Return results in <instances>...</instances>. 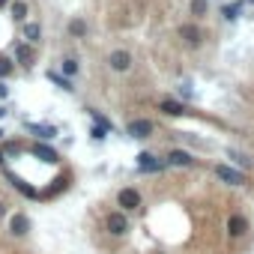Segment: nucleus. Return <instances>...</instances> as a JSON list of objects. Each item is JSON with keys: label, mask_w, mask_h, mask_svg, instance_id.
I'll return each instance as SVG.
<instances>
[{"label": "nucleus", "mask_w": 254, "mask_h": 254, "mask_svg": "<svg viewBox=\"0 0 254 254\" xmlns=\"http://www.w3.org/2000/svg\"><path fill=\"white\" fill-rule=\"evenodd\" d=\"M191 162H194V159H191L186 150H174V153L168 156V165H174V168H189Z\"/></svg>", "instance_id": "obj_12"}, {"label": "nucleus", "mask_w": 254, "mask_h": 254, "mask_svg": "<svg viewBox=\"0 0 254 254\" xmlns=\"http://www.w3.org/2000/svg\"><path fill=\"white\" fill-rule=\"evenodd\" d=\"M33 156L42 159V162H57V153H54L51 147H45V144H36V147H33Z\"/></svg>", "instance_id": "obj_15"}, {"label": "nucleus", "mask_w": 254, "mask_h": 254, "mask_svg": "<svg viewBox=\"0 0 254 254\" xmlns=\"http://www.w3.org/2000/svg\"><path fill=\"white\" fill-rule=\"evenodd\" d=\"M215 177L221 183H230V186H245V174L236 171V168H230V165H218L215 168Z\"/></svg>", "instance_id": "obj_5"}, {"label": "nucleus", "mask_w": 254, "mask_h": 254, "mask_svg": "<svg viewBox=\"0 0 254 254\" xmlns=\"http://www.w3.org/2000/svg\"><path fill=\"white\" fill-rule=\"evenodd\" d=\"M117 206L123 209V212H132V209H138L141 206V191L138 189H120V194H117Z\"/></svg>", "instance_id": "obj_1"}, {"label": "nucleus", "mask_w": 254, "mask_h": 254, "mask_svg": "<svg viewBox=\"0 0 254 254\" xmlns=\"http://www.w3.org/2000/svg\"><path fill=\"white\" fill-rule=\"evenodd\" d=\"M9 230H12L15 236H24V233L30 230V218H27L24 212H15V215L9 218Z\"/></svg>", "instance_id": "obj_10"}, {"label": "nucleus", "mask_w": 254, "mask_h": 254, "mask_svg": "<svg viewBox=\"0 0 254 254\" xmlns=\"http://www.w3.org/2000/svg\"><path fill=\"white\" fill-rule=\"evenodd\" d=\"M126 135L144 141V138H150V135H153V123H150V120H144V117H138V120H132L129 126H126Z\"/></svg>", "instance_id": "obj_2"}, {"label": "nucleus", "mask_w": 254, "mask_h": 254, "mask_svg": "<svg viewBox=\"0 0 254 254\" xmlns=\"http://www.w3.org/2000/svg\"><path fill=\"white\" fill-rule=\"evenodd\" d=\"M108 230H111L114 236H126V233H129V218H126L123 209H117V212L108 215Z\"/></svg>", "instance_id": "obj_6"}, {"label": "nucleus", "mask_w": 254, "mask_h": 254, "mask_svg": "<svg viewBox=\"0 0 254 254\" xmlns=\"http://www.w3.org/2000/svg\"><path fill=\"white\" fill-rule=\"evenodd\" d=\"M24 39H27L30 45H36V42L42 39V27H39L36 21H30V24H24Z\"/></svg>", "instance_id": "obj_14"}, {"label": "nucleus", "mask_w": 254, "mask_h": 254, "mask_svg": "<svg viewBox=\"0 0 254 254\" xmlns=\"http://www.w3.org/2000/svg\"><path fill=\"white\" fill-rule=\"evenodd\" d=\"M159 111H165L168 117H183V114H189V108H186L183 102H177V99H162V102H159Z\"/></svg>", "instance_id": "obj_9"}, {"label": "nucleus", "mask_w": 254, "mask_h": 254, "mask_svg": "<svg viewBox=\"0 0 254 254\" xmlns=\"http://www.w3.org/2000/svg\"><path fill=\"white\" fill-rule=\"evenodd\" d=\"M0 165H3V156H0Z\"/></svg>", "instance_id": "obj_28"}, {"label": "nucleus", "mask_w": 254, "mask_h": 254, "mask_svg": "<svg viewBox=\"0 0 254 254\" xmlns=\"http://www.w3.org/2000/svg\"><path fill=\"white\" fill-rule=\"evenodd\" d=\"M12 69H15V63H12L9 57H0V81L9 78V75H12Z\"/></svg>", "instance_id": "obj_21"}, {"label": "nucleus", "mask_w": 254, "mask_h": 254, "mask_svg": "<svg viewBox=\"0 0 254 254\" xmlns=\"http://www.w3.org/2000/svg\"><path fill=\"white\" fill-rule=\"evenodd\" d=\"M6 3H9V0H0V6H6Z\"/></svg>", "instance_id": "obj_27"}, {"label": "nucleus", "mask_w": 254, "mask_h": 254, "mask_svg": "<svg viewBox=\"0 0 254 254\" xmlns=\"http://www.w3.org/2000/svg\"><path fill=\"white\" fill-rule=\"evenodd\" d=\"M108 66H111L114 72H129V69H132V54L123 51V48H120V51H111V54H108Z\"/></svg>", "instance_id": "obj_4"}, {"label": "nucleus", "mask_w": 254, "mask_h": 254, "mask_svg": "<svg viewBox=\"0 0 254 254\" xmlns=\"http://www.w3.org/2000/svg\"><path fill=\"white\" fill-rule=\"evenodd\" d=\"M108 135H111V132L105 129V126H93V129H90V138H93V141H105Z\"/></svg>", "instance_id": "obj_24"}, {"label": "nucleus", "mask_w": 254, "mask_h": 254, "mask_svg": "<svg viewBox=\"0 0 254 254\" xmlns=\"http://www.w3.org/2000/svg\"><path fill=\"white\" fill-rule=\"evenodd\" d=\"M87 114H90V117H93V120H96L99 126H105V129H108V132H114V123H111L108 117H102V114H99L96 108H87Z\"/></svg>", "instance_id": "obj_19"}, {"label": "nucleus", "mask_w": 254, "mask_h": 254, "mask_svg": "<svg viewBox=\"0 0 254 254\" xmlns=\"http://www.w3.org/2000/svg\"><path fill=\"white\" fill-rule=\"evenodd\" d=\"M69 33L78 36V39L87 36V21H84V18H72V21H69Z\"/></svg>", "instance_id": "obj_16"}, {"label": "nucleus", "mask_w": 254, "mask_h": 254, "mask_svg": "<svg viewBox=\"0 0 254 254\" xmlns=\"http://www.w3.org/2000/svg\"><path fill=\"white\" fill-rule=\"evenodd\" d=\"M48 81H54V84H57V87H63L66 93H72V90H75V84H72V81H69L66 75H57V72H48Z\"/></svg>", "instance_id": "obj_17"}, {"label": "nucleus", "mask_w": 254, "mask_h": 254, "mask_svg": "<svg viewBox=\"0 0 254 254\" xmlns=\"http://www.w3.org/2000/svg\"><path fill=\"white\" fill-rule=\"evenodd\" d=\"M27 129H30V132H36V138H42V141H51V138L57 135V129H54V126H39V123H27Z\"/></svg>", "instance_id": "obj_13"}, {"label": "nucleus", "mask_w": 254, "mask_h": 254, "mask_svg": "<svg viewBox=\"0 0 254 254\" xmlns=\"http://www.w3.org/2000/svg\"><path fill=\"white\" fill-rule=\"evenodd\" d=\"M60 69H63V75H66V78H72V75H78V60L66 57V60L60 63Z\"/></svg>", "instance_id": "obj_20"}, {"label": "nucleus", "mask_w": 254, "mask_h": 254, "mask_svg": "<svg viewBox=\"0 0 254 254\" xmlns=\"http://www.w3.org/2000/svg\"><path fill=\"white\" fill-rule=\"evenodd\" d=\"M180 36L186 39V45H191V48H197L200 45V39H203V33H200V27L197 24H183L180 27Z\"/></svg>", "instance_id": "obj_7"}, {"label": "nucleus", "mask_w": 254, "mask_h": 254, "mask_svg": "<svg viewBox=\"0 0 254 254\" xmlns=\"http://www.w3.org/2000/svg\"><path fill=\"white\" fill-rule=\"evenodd\" d=\"M12 18L15 21H24L27 18V3H21V0H18V3H12Z\"/></svg>", "instance_id": "obj_23"}, {"label": "nucleus", "mask_w": 254, "mask_h": 254, "mask_svg": "<svg viewBox=\"0 0 254 254\" xmlns=\"http://www.w3.org/2000/svg\"><path fill=\"white\" fill-rule=\"evenodd\" d=\"M206 9H209V6H206V0H191V15H194V18H203Z\"/></svg>", "instance_id": "obj_22"}, {"label": "nucleus", "mask_w": 254, "mask_h": 254, "mask_svg": "<svg viewBox=\"0 0 254 254\" xmlns=\"http://www.w3.org/2000/svg\"><path fill=\"white\" fill-rule=\"evenodd\" d=\"M135 162H138V168H141L144 174H159V171H165V165H168V162L156 159L153 153H138V156H135Z\"/></svg>", "instance_id": "obj_3"}, {"label": "nucleus", "mask_w": 254, "mask_h": 254, "mask_svg": "<svg viewBox=\"0 0 254 254\" xmlns=\"http://www.w3.org/2000/svg\"><path fill=\"white\" fill-rule=\"evenodd\" d=\"M0 99H9V87L3 81H0Z\"/></svg>", "instance_id": "obj_26"}, {"label": "nucleus", "mask_w": 254, "mask_h": 254, "mask_svg": "<svg viewBox=\"0 0 254 254\" xmlns=\"http://www.w3.org/2000/svg\"><path fill=\"white\" fill-rule=\"evenodd\" d=\"M239 12H242V3H227V6L221 9V15H224L227 21H236V18H239Z\"/></svg>", "instance_id": "obj_18"}, {"label": "nucleus", "mask_w": 254, "mask_h": 254, "mask_svg": "<svg viewBox=\"0 0 254 254\" xmlns=\"http://www.w3.org/2000/svg\"><path fill=\"white\" fill-rule=\"evenodd\" d=\"M15 60H18L21 66H33V48H30V42L15 45Z\"/></svg>", "instance_id": "obj_11"}, {"label": "nucleus", "mask_w": 254, "mask_h": 254, "mask_svg": "<svg viewBox=\"0 0 254 254\" xmlns=\"http://www.w3.org/2000/svg\"><path fill=\"white\" fill-rule=\"evenodd\" d=\"M12 180H15V177H12ZM15 186H18V189H21V191H24L27 197H39V191H36V189H30V186H27L24 180H15Z\"/></svg>", "instance_id": "obj_25"}, {"label": "nucleus", "mask_w": 254, "mask_h": 254, "mask_svg": "<svg viewBox=\"0 0 254 254\" xmlns=\"http://www.w3.org/2000/svg\"><path fill=\"white\" fill-rule=\"evenodd\" d=\"M248 230V221H245V215H239V212H233L230 218H227V233L233 236V239H239L242 233Z\"/></svg>", "instance_id": "obj_8"}]
</instances>
